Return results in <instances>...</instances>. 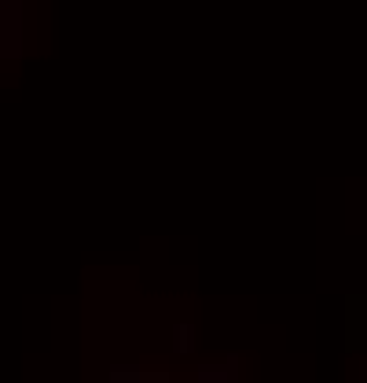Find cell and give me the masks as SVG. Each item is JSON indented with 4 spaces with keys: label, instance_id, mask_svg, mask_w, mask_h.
<instances>
[{
    "label": "cell",
    "instance_id": "1",
    "mask_svg": "<svg viewBox=\"0 0 367 383\" xmlns=\"http://www.w3.org/2000/svg\"><path fill=\"white\" fill-rule=\"evenodd\" d=\"M235 365H239V357H228V365H224V368H217V365L198 368V380H203V383H224V380H235Z\"/></svg>",
    "mask_w": 367,
    "mask_h": 383
},
{
    "label": "cell",
    "instance_id": "2",
    "mask_svg": "<svg viewBox=\"0 0 367 383\" xmlns=\"http://www.w3.org/2000/svg\"><path fill=\"white\" fill-rule=\"evenodd\" d=\"M191 324H180L176 328V354H191V346H195V339H191Z\"/></svg>",
    "mask_w": 367,
    "mask_h": 383
}]
</instances>
